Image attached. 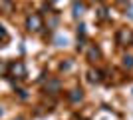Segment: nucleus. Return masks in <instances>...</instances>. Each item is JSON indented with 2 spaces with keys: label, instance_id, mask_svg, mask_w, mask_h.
<instances>
[{
  "label": "nucleus",
  "instance_id": "1",
  "mask_svg": "<svg viewBox=\"0 0 133 120\" xmlns=\"http://www.w3.org/2000/svg\"><path fill=\"white\" fill-rule=\"evenodd\" d=\"M42 26H44V20H42V16H40L38 12H32L26 18V28L30 32H38V30H42Z\"/></svg>",
  "mask_w": 133,
  "mask_h": 120
},
{
  "label": "nucleus",
  "instance_id": "2",
  "mask_svg": "<svg viewBox=\"0 0 133 120\" xmlns=\"http://www.w3.org/2000/svg\"><path fill=\"white\" fill-rule=\"evenodd\" d=\"M117 44L119 46H127L133 42V32L129 28H121V30H117Z\"/></svg>",
  "mask_w": 133,
  "mask_h": 120
},
{
  "label": "nucleus",
  "instance_id": "3",
  "mask_svg": "<svg viewBox=\"0 0 133 120\" xmlns=\"http://www.w3.org/2000/svg\"><path fill=\"white\" fill-rule=\"evenodd\" d=\"M8 68H10V72H12V74H16L18 78H24V76H26V66H24V64L20 62V60L12 62L10 66H8Z\"/></svg>",
  "mask_w": 133,
  "mask_h": 120
},
{
  "label": "nucleus",
  "instance_id": "4",
  "mask_svg": "<svg viewBox=\"0 0 133 120\" xmlns=\"http://www.w3.org/2000/svg\"><path fill=\"white\" fill-rule=\"evenodd\" d=\"M60 88H62V84H60V80H58V78L48 80V84H46V92H50V94H58Z\"/></svg>",
  "mask_w": 133,
  "mask_h": 120
},
{
  "label": "nucleus",
  "instance_id": "5",
  "mask_svg": "<svg viewBox=\"0 0 133 120\" xmlns=\"http://www.w3.org/2000/svg\"><path fill=\"white\" fill-rule=\"evenodd\" d=\"M83 12H85V4H82V2H74V6H72V16L74 18H82Z\"/></svg>",
  "mask_w": 133,
  "mask_h": 120
},
{
  "label": "nucleus",
  "instance_id": "6",
  "mask_svg": "<svg viewBox=\"0 0 133 120\" xmlns=\"http://www.w3.org/2000/svg\"><path fill=\"white\" fill-rule=\"evenodd\" d=\"M0 10H4L6 14H10L14 10V4H12V0H0Z\"/></svg>",
  "mask_w": 133,
  "mask_h": 120
},
{
  "label": "nucleus",
  "instance_id": "7",
  "mask_svg": "<svg viewBox=\"0 0 133 120\" xmlns=\"http://www.w3.org/2000/svg\"><path fill=\"white\" fill-rule=\"evenodd\" d=\"M88 80L89 82H99L101 80V72L99 70H89L88 72Z\"/></svg>",
  "mask_w": 133,
  "mask_h": 120
},
{
  "label": "nucleus",
  "instance_id": "8",
  "mask_svg": "<svg viewBox=\"0 0 133 120\" xmlns=\"http://www.w3.org/2000/svg\"><path fill=\"white\" fill-rule=\"evenodd\" d=\"M88 56H89V60H95V58L101 56V50L97 48V46H91V48H89V52H88Z\"/></svg>",
  "mask_w": 133,
  "mask_h": 120
},
{
  "label": "nucleus",
  "instance_id": "9",
  "mask_svg": "<svg viewBox=\"0 0 133 120\" xmlns=\"http://www.w3.org/2000/svg\"><path fill=\"white\" fill-rule=\"evenodd\" d=\"M82 98H83L82 90H78V88H76V90H72V94H70V100H72V102H79Z\"/></svg>",
  "mask_w": 133,
  "mask_h": 120
},
{
  "label": "nucleus",
  "instance_id": "10",
  "mask_svg": "<svg viewBox=\"0 0 133 120\" xmlns=\"http://www.w3.org/2000/svg\"><path fill=\"white\" fill-rule=\"evenodd\" d=\"M123 66L125 68H133V56H123Z\"/></svg>",
  "mask_w": 133,
  "mask_h": 120
},
{
  "label": "nucleus",
  "instance_id": "11",
  "mask_svg": "<svg viewBox=\"0 0 133 120\" xmlns=\"http://www.w3.org/2000/svg\"><path fill=\"white\" fill-rule=\"evenodd\" d=\"M4 40H8V32L0 26V42H4Z\"/></svg>",
  "mask_w": 133,
  "mask_h": 120
},
{
  "label": "nucleus",
  "instance_id": "12",
  "mask_svg": "<svg viewBox=\"0 0 133 120\" xmlns=\"http://www.w3.org/2000/svg\"><path fill=\"white\" fill-rule=\"evenodd\" d=\"M127 16H129V18H131V20H133V6H131V8H129V10H127Z\"/></svg>",
  "mask_w": 133,
  "mask_h": 120
},
{
  "label": "nucleus",
  "instance_id": "13",
  "mask_svg": "<svg viewBox=\"0 0 133 120\" xmlns=\"http://www.w3.org/2000/svg\"><path fill=\"white\" fill-rule=\"evenodd\" d=\"M4 70H6V66H4V64H0V72H4Z\"/></svg>",
  "mask_w": 133,
  "mask_h": 120
},
{
  "label": "nucleus",
  "instance_id": "14",
  "mask_svg": "<svg viewBox=\"0 0 133 120\" xmlns=\"http://www.w3.org/2000/svg\"><path fill=\"white\" fill-rule=\"evenodd\" d=\"M2 114H4V110H2V108H0V116H2Z\"/></svg>",
  "mask_w": 133,
  "mask_h": 120
},
{
  "label": "nucleus",
  "instance_id": "15",
  "mask_svg": "<svg viewBox=\"0 0 133 120\" xmlns=\"http://www.w3.org/2000/svg\"><path fill=\"white\" fill-rule=\"evenodd\" d=\"M50 2H58V0H50Z\"/></svg>",
  "mask_w": 133,
  "mask_h": 120
},
{
  "label": "nucleus",
  "instance_id": "16",
  "mask_svg": "<svg viewBox=\"0 0 133 120\" xmlns=\"http://www.w3.org/2000/svg\"><path fill=\"white\" fill-rule=\"evenodd\" d=\"M16 120H22V118H16Z\"/></svg>",
  "mask_w": 133,
  "mask_h": 120
}]
</instances>
